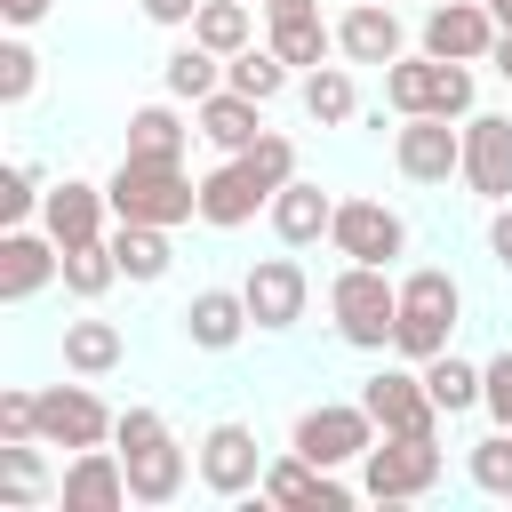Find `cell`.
Returning a JSON list of instances; mask_svg holds the SVG:
<instances>
[{
  "label": "cell",
  "instance_id": "6da1fadb",
  "mask_svg": "<svg viewBox=\"0 0 512 512\" xmlns=\"http://www.w3.org/2000/svg\"><path fill=\"white\" fill-rule=\"evenodd\" d=\"M112 448H120V464H128V496H136V504H176L184 480H192V464H200V456H184V440L168 432L160 408H120Z\"/></svg>",
  "mask_w": 512,
  "mask_h": 512
},
{
  "label": "cell",
  "instance_id": "7a4b0ae2",
  "mask_svg": "<svg viewBox=\"0 0 512 512\" xmlns=\"http://www.w3.org/2000/svg\"><path fill=\"white\" fill-rule=\"evenodd\" d=\"M104 192H112V216L120 224H192L200 216V184L184 176V160H136V152H120V168L104 176Z\"/></svg>",
  "mask_w": 512,
  "mask_h": 512
},
{
  "label": "cell",
  "instance_id": "3957f363",
  "mask_svg": "<svg viewBox=\"0 0 512 512\" xmlns=\"http://www.w3.org/2000/svg\"><path fill=\"white\" fill-rule=\"evenodd\" d=\"M328 320H336V344H352V352H392V320H400V280H392V264H336V280H328Z\"/></svg>",
  "mask_w": 512,
  "mask_h": 512
},
{
  "label": "cell",
  "instance_id": "277c9868",
  "mask_svg": "<svg viewBox=\"0 0 512 512\" xmlns=\"http://www.w3.org/2000/svg\"><path fill=\"white\" fill-rule=\"evenodd\" d=\"M456 320H464V288H456L448 264H416V272H400V320H392V352H400V360L424 368L432 352H448Z\"/></svg>",
  "mask_w": 512,
  "mask_h": 512
},
{
  "label": "cell",
  "instance_id": "5b68a950",
  "mask_svg": "<svg viewBox=\"0 0 512 512\" xmlns=\"http://www.w3.org/2000/svg\"><path fill=\"white\" fill-rule=\"evenodd\" d=\"M432 488H440V432H376V448L360 456V496L416 504Z\"/></svg>",
  "mask_w": 512,
  "mask_h": 512
},
{
  "label": "cell",
  "instance_id": "8992f818",
  "mask_svg": "<svg viewBox=\"0 0 512 512\" xmlns=\"http://www.w3.org/2000/svg\"><path fill=\"white\" fill-rule=\"evenodd\" d=\"M384 104L408 120V112H440V120H472V64H448V56H392L384 64Z\"/></svg>",
  "mask_w": 512,
  "mask_h": 512
},
{
  "label": "cell",
  "instance_id": "52a82bcc",
  "mask_svg": "<svg viewBox=\"0 0 512 512\" xmlns=\"http://www.w3.org/2000/svg\"><path fill=\"white\" fill-rule=\"evenodd\" d=\"M288 448H296V456H312L320 472H344V464H360V456L376 448V416L360 408V392H352V400H320V408H304V416H296Z\"/></svg>",
  "mask_w": 512,
  "mask_h": 512
},
{
  "label": "cell",
  "instance_id": "ba28073f",
  "mask_svg": "<svg viewBox=\"0 0 512 512\" xmlns=\"http://www.w3.org/2000/svg\"><path fill=\"white\" fill-rule=\"evenodd\" d=\"M328 248H336L344 264H400V256H408V216L384 208V200H368V192H352V200H336Z\"/></svg>",
  "mask_w": 512,
  "mask_h": 512
},
{
  "label": "cell",
  "instance_id": "9c48e42d",
  "mask_svg": "<svg viewBox=\"0 0 512 512\" xmlns=\"http://www.w3.org/2000/svg\"><path fill=\"white\" fill-rule=\"evenodd\" d=\"M192 456H200V488H208V496H224V504H232V496H256V488H264V464H272V456L256 448V432H248L240 416L208 424Z\"/></svg>",
  "mask_w": 512,
  "mask_h": 512
},
{
  "label": "cell",
  "instance_id": "30bf717a",
  "mask_svg": "<svg viewBox=\"0 0 512 512\" xmlns=\"http://www.w3.org/2000/svg\"><path fill=\"white\" fill-rule=\"evenodd\" d=\"M496 32H504V24H496L488 0H432L424 24H416V48H424V56H448V64H488Z\"/></svg>",
  "mask_w": 512,
  "mask_h": 512
},
{
  "label": "cell",
  "instance_id": "8fae6325",
  "mask_svg": "<svg viewBox=\"0 0 512 512\" xmlns=\"http://www.w3.org/2000/svg\"><path fill=\"white\" fill-rule=\"evenodd\" d=\"M392 168H400L408 184H448V176H464V128H448L440 112H408V120L392 128Z\"/></svg>",
  "mask_w": 512,
  "mask_h": 512
},
{
  "label": "cell",
  "instance_id": "7c38bea8",
  "mask_svg": "<svg viewBox=\"0 0 512 512\" xmlns=\"http://www.w3.org/2000/svg\"><path fill=\"white\" fill-rule=\"evenodd\" d=\"M240 296H248L256 336H288V328L304 320V304H312V280H304L296 256H256L248 280H240Z\"/></svg>",
  "mask_w": 512,
  "mask_h": 512
},
{
  "label": "cell",
  "instance_id": "4fadbf2b",
  "mask_svg": "<svg viewBox=\"0 0 512 512\" xmlns=\"http://www.w3.org/2000/svg\"><path fill=\"white\" fill-rule=\"evenodd\" d=\"M112 424H120V408H104L88 392V376L80 384H40V440L48 448H104Z\"/></svg>",
  "mask_w": 512,
  "mask_h": 512
},
{
  "label": "cell",
  "instance_id": "5bb4252c",
  "mask_svg": "<svg viewBox=\"0 0 512 512\" xmlns=\"http://www.w3.org/2000/svg\"><path fill=\"white\" fill-rule=\"evenodd\" d=\"M360 408L376 416V432H440V400L424 392V368H376V376H360Z\"/></svg>",
  "mask_w": 512,
  "mask_h": 512
},
{
  "label": "cell",
  "instance_id": "9a60e30c",
  "mask_svg": "<svg viewBox=\"0 0 512 512\" xmlns=\"http://www.w3.org/2000/svg\"><path fill=\"white\" fill-rule=\"evenodd\" d=\"M48 280H64V248H56V232L40 224H8L0 232V304H32Z\"/></svg>",
  "mask_w": 512,
  "mask_h": 512
},
{
  "label": "cell",
  "instance_id": "2e32d148",
  "mask_svg": "<svg viewBox=\"0 0 512 512\" xmlns=\"http://www.w3.org/2000/svg\"><path fill=\"white\" fill-rule=\"evenodd\" d=\"M464 192L472 200H512V112H472L464 120Z\"/></svg>",
  "mask_w": 512,
  "mask_h": 512
},
{
  "label": "cell",
  "instance_id": "e0dca14e",
  "mask_svg": "<svg viewBox=\"0 0 512 512\" xmlns=\"http://www.w3.org/2000/svg\"><path fill=\"white\" fill-rule=\"evenodd\" d=\"M264 208H272V192L248 176L240 152H224V160L200 176V224H208V232H240V224H256Z\"/></svg>",
  "mask_w": 512,
  "mask_h": 512
},
{
  "label": "cell",
  "instance_id": "ac0fdd59",
  "mask_svg": "<svg viewBox=\"0 0 512 512\" xmlns=\"http://www.w3.org/2000/svg\"><path fill=\"white\" fill-rule=\"evenodd\" d=\"M336 56H344V64H392V56H408L400 8H392V0H352V8L336 16Z\"/></svg>",
  "mask_w": 512,
  "mask_h": 512
},
{
  "label": "cell",
  "instance_id": "d6986e66",
  "mask_svg": "<svg viewBox=\"0 0 512 512\" xmlns=\"http://www.w3.org/2000/svg\"><path fill=\"white\" fill-rule=\"evenodd\" d=\"M56 496H64V512H120V504H136V496H128V464H120V448H72Z\"/></svg>",
  "mask_w": 512,
  "mask_h": 512
},
{
  "label": "cell",
  "instance_id": "ffe728a7",
  "mask_svg": "<svg viewBox=\"0 0 512 512\" xmlns=\"http://www.w3.org/2000/svg\"><path fill=\"white\" fill-rule=\"evenodd\" d=\"M112 192L104 184H88V176H64V184H48V200H40V224L56 232V248H80V240H104L112 224Z\"/></svg>",
  "mask_w": 512,
  "mask_h": 512
},
{
  "label": "cell",
  "instance_id": "44dd1931",
  "mask_svg": "<svg viewBox=\"0 0 512 512\" xmlns=\"http://www.w3.org/2000/svg\"><path fill=\"white\" fill-rule=\"evenodd\" d=\"M176 320H184V344H192V352H240V336L256 328L240 288H192V304H184Z\"/></svg>",
  "mask_w": 512,
  "mask_h": 512
},
{
  "label": "cell",
  "instance_id": "7402d4cb",
  "mask_svg": "<svg viewBox=\"0 0 512 512\" xmlns=\"http://www.w3.org/2000/svg\"><path fill=\"white\" fill-rule=\"evenodd\" d=\"M264 504H296V512H336V504H352V488L336 480V472H320L312 456H272L264 464V488H256Z\"/></svg>",
  "mask_w": 512,
  "mask_h": 512
},
{
  "label": "cell",
  "instance_id": "603a6c76",
  "mask_svg": "<svg viewBox=\"0 0 512 512\" xmlns=\"http://www.w3.org/2000/svg\"><path fill=\"white\" fill-rule=\"evenodd\" d=\"M264 216H272V240H280V248H312V240H328V224H336V192H320L312 176H288Z\"/></svg>",
  "mask_w": 512,
  "mask_h": 512
},
{
  "label": "cell",
  "instance_id": "cb8c5ba5",
  "mask_svg": "<svg viewBox=\"0 0 512 512\" xmlns=\"http://www.w3.org/2000/svg\"><path fill=\"white\" fill-rule=\"evenodd\" d=\"M192 120H200V136H208L216 152H248V144L264 136V104H256V96H240V88L200 96V104H192Z\"/></svg>",
  "mask_w": 512,
  "mask_h": 512
},
{
  "label": "cell",
  "instance_id": "d4e9b609",
  "mask_svg": "<svg viewBox=\"0 0 512 512\" xmlns=\"http://www.w3.org/2000/svg\"><path fill=\"white\" fill-rule=\"evenodd\" d=\"M296 104H304L312 128H344V120H360L352 64H312V72H296Z\"/></svg>",
  "mask_w": 512,
  "mask_h": 512
},
{
  "label": "cell",
  "instance_id": "484cf974",
  "mask_svg": "<svg viewBox=\"0 0 512 512\" xmlns=\"http://www.w3.org/2000/svg\"><path fill=\"white\" fill-rule=\"evenodd\" d=\"M112 256H120V280H136V288H152V280H168V264H176V240H168V224H120L112 216Z\"/></svg>",
  "mask_w": 512,
  "mask_h": 512
},
{
  "label": "cell",
  "instance_id": "4316f807",
  "mask_svg": "<svg viewBox=\"0 0 512 512\" xmlns=\"http://www.w3.org/2000/svg\"><path fill=\"white\" fill-rule=\"evenodd\" d=\"M40 448H48V440H0V496H8V512H32V504L56 496Z\"/></svg>",
  "mask_w": 512,
  "mask_h": 512
},
{
  "label": "cell",
  "instance_id": "83f0119b",
  "mask_svg": "<svg viewBox=\"0 0 512 512\" xmlns=\"http://www.w3.org/2000/svg\"><path fill=\"white\" fill-rule=\"evenodd\" d=\"M160 88H168L176 104H200V96H216V88H224V56H216V48H200V40H176V48L160 56Z\"/></svg>",
  "mask_w": 512,
  "mask_h": 512
},
{
  "label": "cell",
  "instance_id": "f1b7e54d",
  "mask_svg": "<svg viewBox=\"0 0 512 512\" xmlns=\"http://www.w3.org/2000/svg\"><path fill=\"white\" fill-rule=\"evenodd\" d=\"M264 40L280 48V64H296V72H312V64H336V24L312 8V16H280V24H264Z\"/></svg>",
  "mask_w": 512,
  "mask_h": 512
},
{
  "label": "cell",
  "instance_id": "f546056e",
  "mask_svg": "<svg viewBox=\"0 0 512 512\" xmlns=\"http://www.w3.org/2000/svg\"><path fill=\"white\" fill-rule=\"evenodd\" d=\"M128 360V336L112 320H64V368L72 376H112Z\"/></svg>",
  "mask_w": 512,
  "mask_h": 512
},
{
  "label": "cell",
  "instance_id": "4dcf8cb0",
  "mask_svg": "<svg viewBox=\"0 0 512 512\" xmlns=\"http://www.w3.org/2000/svg\"><path fill=\"white\" fill-rule=\"evenodd\" d=\"M288 80H296V64H280V48L264 40H248L240 56H224V88H240V96H256V104H272V96H288Z\"/></svg>",
  "mask_w": 512,
  "mask_h": 512
},
{
  "label": "cell",
  "instance_id": "1f68e13d",
  "mask_svg": "<svg viewBox=\"0 0 512 512\" xmlns=\"http://www.w3.org/2000/svg\"><path fill=\"white\" fill-rule=\"evenodd\" d=\"M184 136L192 128L176 120V96H168V104H136L128 112V144L120 152H136V160H184Z\"/></svg>",
  "mask_w": 512,
  "mask_h": 512
},
{
  "label": "cell",
  "instance_id": "d6a6232c",
  "mask_svg": "<svg viewBox=\"0 0 512 512\" xmlns=\"http://www.w3.org/2000/svg\"><path fill=\"white\" fill-rule=\"evenodd\" d=\"M256 0H200V16H192V40L200 48H216V56H240L248 40H256Z\"/></svg>",
  "mask_w": 512,
  "mask_h": 512
},
{
  "label": "cell",
  "instance_id": "836d02e7",
  "mask_svg": "<svg viewBox=\"0 0 512 512\" xmlns=\"http://www.w3.org/2000/svg\"><path fill=\"white\" fill-rule=\"evenodd\" d=\"M424 392L440 400V416H472V408H480V368L456 360V352H432V360H424Z\"/></svg>",
  "mask_w": 512,
  "mask_h": 512
},
{
  "label": "cell",
  "instance_id": "e575fe53",
  "mask_svg": "<svg viewBox=\"0 0 512 512\" xmlns=\"http://www.w3.org/2000/svg\"><path fill=\"white\" fill-rule=\"evenodd\" d=\"M112 280H120V256H112V240H80V248H64V296L96 304Z\"/></svg>",
  "mask_w": 512,
  "mask_h": 512
},
{
  "label": "cell",
  "instance_id": "d590c367",
  "mask_svg": "<svg viewBox=\"0 0 512 512\" xmlns=\"http://www.w3.org/2000/svg\"><path fill=\"white\" fill-rule=\"evenodd\" d=\"M464 472H472L480 496H512V424H496L488 440H472L464 448Z\"/></svg>",
  "mask_w": 512,
  "mask_h": 512
},
{
  "label": "cell",
  "instance_id": "8d00e7d4",
  "mask_svg": "<svg viewBox=\"0 0 512 512\" xmlns=\"http://www.w3.org/2000/svg\"><path fill=\"white\" fill-rule=\"evenodd\" d=\"M40 96V56H32V40H0V104L16 112V104H32Z\"/></svg>",
  "mask_w": 512,
  "mask_h": 512
},
{
  "label": "cell",
  "instance_id": "74e56055",
  "mask_svg": "<svg viewBox=\"0 0 512 512\" xmlns=\"http://www.w3.org/2000/svg\"><path fill=\"white\" fill-rule=\"evenodd\" d=\"M240 160H248V176H256V184H264V192H280V184H288V176H304V168H296V144H288V136H280V128H264V136H256V144H248V152H240Z\"/></svg>",
  "mask_w": 512,
  "mask_h": 512
},
{
  "label": "cell",
  "instance_id": "f35d334b",
  "mask_svg": "<svg viewBox=\"0 0 512 512\" xmlns=\"http://www.w3.org/2000/svg\"><path fill=\"white\" fill-rule=\"evenodd\" d=\"M40 200H48V192H40V168H32V160H8V168H0V224H32Z\"/></svg>",
  "mask_w": 512,
  "mask_h": 512
},
{
  "label": "cell",
  "instance_id": "ab89813d",
  "mask_svg": "<svg viewBox=\"0 0 512 512\" xmlns=\"http://www.w3.org/2000/svg\"><path fill=\"white\" fill-rule=\"evenodd\" d=\"M0 440H40V392L0 384Z\"/></svg>",
  "mask_w": 512,
  "mask_h": 512
},
{
  "label": "cell",
  "instance_id": "60d3db41",
  "mask_svg": "<svg viewBox=\"0 0 512 512\" xmlns=\"http://www.w3.org/2000/svg\"><path fill=\"white\" fill-rule=\"evenodd\" d=\"M480 408H488L496 424H512V344L480 360Z\"/></svg>",
  "mask_w": 512,
  "mask_h": 512
},
{
  "label": "cell",
  "instance_id": "b9f144b4",
  "mask_svg": "<svg viewBox=\"0 0 512 512\" xmlns=\"http://www.w3.org/2000/svg\"><path fill=\"white\" fill-rule=\"evenodd\" d=\"M136 16H144V24H160V32H192L200 0H136Z\"/></svg>",
  "mask_w": 512,
  "mask_h": 512
},
{
  "label": "cell",
  "instance_id": "7bdbcfd3",
  "mask_svg": "<svg viewBox=\"0 0 512 512\" xmlns=\"http://www.w3.org/2000/svg\"><path fill=\"white\" fill-rule=\"evenodd\" d=\"M488 256L512 272V200H496V208H488Z\"/></svg>",
  "mask_w": 512,
  "mask_h": 512
},
{
  "label": "cell",
  "instance_id": "ee69618b",
  "mask_svg": "<svg viewBox=\"0 0 512 512\" xmlns=\"http://www.w3.org/2000/svg\"><path fill=\"white\" fill-rule=\"evenodd\" d=\"M48 8H56V0H0V16H8V24H16V32H32V24H40V16H48Z\"/></svg>",
  "mask_w": 512,
  "mask_h": 512
},
{
  "label": "cell",
  "instance_id": "f6af8a7d",
  "mask_svg": "<svg viewBox=\"0 0 512 512\" xmlns=\"http://www.w3.org/2000/svg\"><path fill=\"white\" fill-rule=\"evenodd\" d=\"M256 8H264V24H280V16H312L320 0H256Z\"/></svg>",
  "mask_w": 512,
  "mask_h": 512
},
{
  "label": "cell",
  "instance_id": "bcb514c9",
  "mask_svg": "<svg viewBox=\"0 0 512 512\" xmlns=\"http://www.w3.org/2000/svg\"><path fill=\"white\" fill-rule=\"evenodd\" d=\"M488 64H496V80L512 88V32H496V48H488Z\"/></svg>",
  "mask_w": 512,
  "mask_h": 512
},
{
  "label": "cell",
  "instance_id": "7dc6e473",
  "mask_svg": "<svg viewBox=\"0 0 512 512\" xmlns=\"http://www.w3.org/2000/svg\"><path fill=\"white\" fill-rule=\"evenodd\" d=\"M488 8H496V24H504V32H512V0H488Z\"/></svg>",
  "mask_w": 512,
  "mask_h": 512
}]
</instances>
